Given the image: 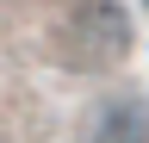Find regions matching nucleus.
Segmentation results:
<instances>
[{
    "label": "nucleus",
    "mask_w": 149,
    "mask_h": 143,
    "mask_svg": "<svg viewBox=\"0 0 149 143\" xmlns=\"http://www.w3.org/2000/svg\"><path fill=\"white\" fill-rule=\"evenodd\" d=\"M56 62L68 75H106V68L130 62V44H137V25L118 0H74V6L56 19L50 31Z\"/></svg>",
    "instance_id": "f257e3e1"
},
{
    "label": "nucleus",
    "mask_w": 149,
    "mask_h": 143,
    "mask_svg": "<svg viewBox=\"0 0 149 143\" xmlns=\"http://www.w3.org/2000/svg\"><path fill=\"white\" fill-rule=\"evenodd\" d=\"M81 143H149V100L143 93H106L87 112Z\"/></svg>",
    "instance_id": "f03ea898"
}]
</instances>
